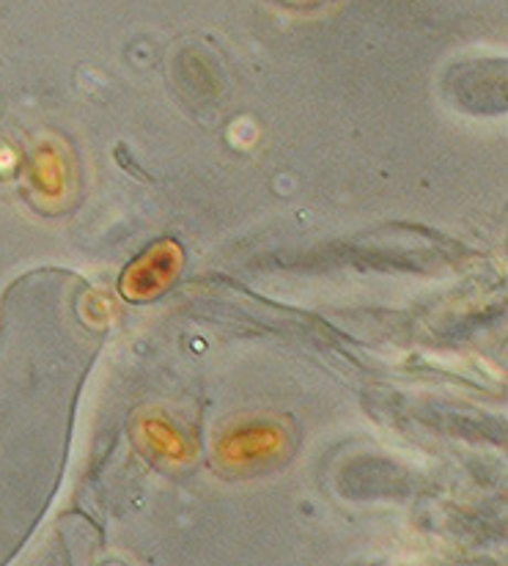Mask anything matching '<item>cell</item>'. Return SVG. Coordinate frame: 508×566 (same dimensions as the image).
<instances>
[{
	"label": "cell",
	"instance_id": "6da1fadb",
	"mask_svg": "<svg viewBox=\"0 0 508 566\" xmlns=\"http://www.w3.org/2000/svg\"><path fill=\"white\" fill-rule=\"evenodd\" d=\"M292 451V427L275 416H236L218 427L212 460L225 473H258L278 465Z\"/></svg>",
	"mask_w": 508,
	"mask_h": 566
},
{
	"label": "cell",
	"instance_id": "7a4b0ae2",
	"mask_svg": "<svg viewBox=\"0 0 508 566\" xmlns=\"http://www.w3.org/2000/svg\"><path fill=\"white\" fill-rule=\"evenodd\" d=\"M75 168H72V155L59 138H42L28 155L25 185L28 198L33 207L42 212H59L66 207L75 190Z\"/></svg>",
	"mask_w": 508,
	"mask_h": 566
},
{
	"label": "cell",
	"instance_id": "3957f363",
	"mask_svg": "<svg viewBox=\"0 0 508 566\" xmlns=\"http://www.w3.org/2000/svg\"><path fill=\"white\" fill-rule=\"evenodd\" d=\"M133 434L138 449L157 468H166V471L193 465L195 451H199L190 429L160 407H149V410L140 412L133 423Z\"/></svg>",
	"mask_w": 508,
	"mask_h": 566
},
{
	"label": "cell",
	"instance_id": "277c9868",
	"mask_svg": "<svg viewBox=\"0 0 508 566\" xmlns=\"http://www.w3.org/2000/svg\"><path fill=\"white\" fill-rule=\"evenodd\" d=\"M182 248L173 240H162L157 245H151L138 262H133L127 268L121 279V294L133 303H140V300H151L157 294L166 292L171 286L173 279L182 270Z\"/></svg>",
	"mask_w": 508,
	"mask_h": 566
},
{
	"label": "cell",
	"instance_id": "5b68a950",
	"mask_svg": "<svg viewBox=\"0 0 508 566\" xmlns=\"http://www.w3.org/2000/svg\"><path fill=\"white\" fill-rule=\"evenodd\" d=\"M289 3H314V0H289Z\"/></svg>",
	"mask_w": 508,
	"mask_h": 566
}]
</instances>
